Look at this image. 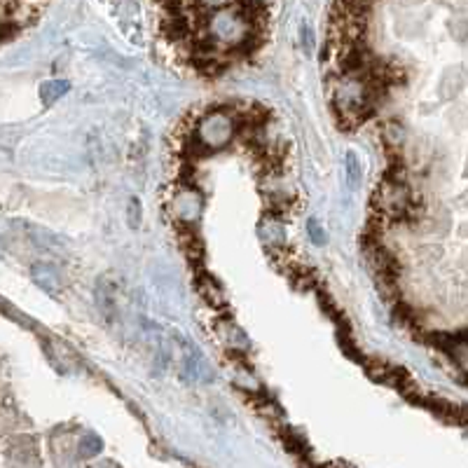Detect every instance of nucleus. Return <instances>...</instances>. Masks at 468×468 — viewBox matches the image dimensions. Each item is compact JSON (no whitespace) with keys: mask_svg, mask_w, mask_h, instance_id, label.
<instances>
[{"mask_svg":"<svg viewBox=\"0 0 468 468\" xmlns=\"http://www.w3.org/2000/svg\"><path fill=\"white\" fill-rule=\"evenodd\" d=\"M162 10V31L176 47L195 54L204 29L216 17L244 15L267 31L274 0H155Z\"/></svg>","mask_w":468,"mask_h":468,"instance_id":"obj_1","label":"nucleus"},{"mask_svg":"<svg viewBox=\"0 0 468 468\" xmlns=\"http://www.w3.org/2000/svg\"><path fill=\"white\" fill-rule=\"evenodd\" d=\"M237 136V119L227 110H211L199 119L192 143L199 152L223 150Z\"/></svg>","mask_w":468,"mask_h":468,"instance_id":"obj_2","label":"nucleus"},{"mask_svg":"<svg viewBox=\"0 0 468 468\" xmlns=\"http://www.w3.org/2000/svg\"><path fill=\"white\" fill-rule=\"evenodd\" d=\"M173 209H176L180 220H187V223H192V220H197L199 213H202V195H199L197 190H190V187H187V190H183L176 197V202H173Z\"/></svg>","mask_w":468,"mask_h":468,"instance_id":"obj_3","label":"nucleus"},{"mask_svg":"<svg viewBox=\"0 0 468 468\" xmlns=\"http://www.w3.org/2000/svg\"><path fill=\"white\" fill-rule=\"evenodd\" d=\"M31 277L40 288L50 293V295H59V293H61V281H59V274L54 272V267L38 263L31 267Z\"/></svg>","mask_w":468,"mask_h":468,"instance_id":"obj_4","label":"nucleus"},{"mask_svg":"<svg viewBox=\"0 0 468 468\" xmlns=\"http://www.w3.org/2000/svg\"><path fill=\"white\" fill-rule=\"evenodd\" d=\"M71 89V85L66 80H50V82H43L40 87V98H43L45 105H54L59 98L66 96Z\"/></svg>","mask_w":468,"mask_h":468,"instance_id":"obj_5","label":"nucleus"},{"mask_svg":"<svg viewBox=\"0 0 468 468\" xmlns=\"http://www.w3.org/2000/svg\"><path fill=\"white\" fill-rule=\"evenodd\" d=\"M344 171H346V180H349V185L358 187L360 185V162H358V157L353 155V152H346Z\"/></svg>","mask_w":468,"mask_h":468,"instance_id":"obj_6","label":"nucleus"},{"mask_svg":"<svg viewBox=\"0 0 468 468\" xmlns=\"http://www.w3.org/2000/svg\"><path fill=\"white\" fill-rule=\"evenodd\" d=\"M101 450H103V443H101V438H96V436H87L82 443H80V454L87 459L96 457Z\"/></svg>","mask_w":468,"mask_h":468,"instance_id":"obj_7","label":"nucleus"},{"mask_svg":"<svg viewBox=\"0 0 468 468\" xmlns=\"http://www.w3.org/2000/svg\"><path fill=\"white\" fill-rule=\"evenodd\" d=\"M126 216H129V225H131V227H138L140 206H138L136 199H131V202H129V209H126Z\"/></svg>","mask_w":468,"mask_h":468,"instance_id":"obj_8","label":"nucleus"},{"mask_svg":"<svg viewBox=\"0 0 468 468\" xmlns=\"http://www.w3.org/2000/svg\"><path fill=\"white\" fill-rule=\"evenodd\" d=\"M307 230H309V234H312V239L316 244H323V230H321V225L316 223V220H309V223H307Z\"/></svg>","mask_w":468,"mask_h":468,"instance_id":"obj_9","label":"nucleus"}]
</instances>
